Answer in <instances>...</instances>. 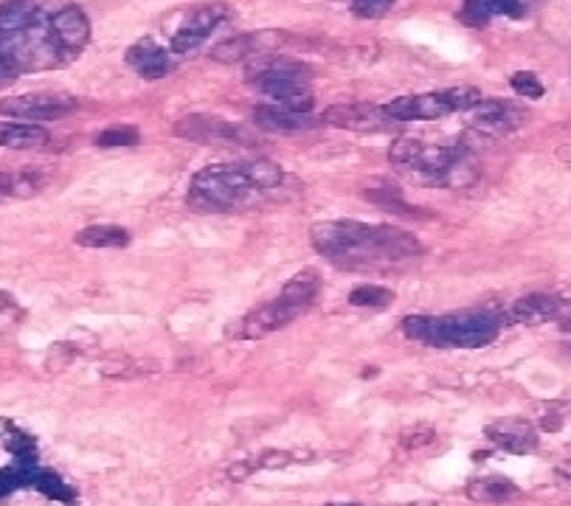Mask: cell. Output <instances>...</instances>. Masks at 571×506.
Instances as JSON below:
<instances>
[{
  "instance_id": "ba28073f",
  "label": "cell",
  "mask_w": 571,
  "mask_h": 506,
  "mask_svg": "<svg viewBox=\"0 0 571 506\" xmlns=\"http://www.w3.org/2000/svg\"><path fill=\"white\" fill-rule=\"evenodd\" d=\"M79 102L71 93H57V90H31V93H17L0 99V116L3 119H17L37 124V121H57L71 116Z\"/></svg>"
},
{
  "instance_id": "83f0119b",
  "label": "cell",
  "mask_w": 571,
  "mask_h": 506,
  "mask_svg": "<svg viewBox=\"0 0 571 506\" xmlns=\"http://www.w3.org/2000/svg\"><path fill=\"white\" fill-rule=\"evenodd\" d=\"M397 0H352V15L363 17V20H377L391 12Z\"/></svg>"
},
{
  "instance_id": "603a6c76",
  "label": "cell",
  "mask_w": 571,
  "mask_h": 506,
  "mask_svg": "<svg viewBox=\"0 0 571 506\" xmlns=\"http://www.w3.org/2000/svg\"><path fill=\"white\" fill-rule=\"evenodd\" d=\"M262 40H265V34H240V37H231L226 43L214 45L209 51V57L214 62H226V65L251 60L256 54H265Z\"/></svg>"
},
{
  "instance_id": "5bb4252c",
  "label": "cell",
  "mask_w": 571,
  "mask_h": 506,
  "mask_svg": "<svg viewBox=\"0 0 571 506\" xmlns=\"http://www.w3.org/2000/svg\"><path fill=\"white\" fill-rule=\"evenodd\" d=\"M127 65L136 71L141 79L155 82V79H164L172 71V54L155 43L152 37H144L127 48Z\"/></svg>"
},
{
  "instance_id": "d6986e66",
  "label": "cell",
  "mask_w": 571,
  "mask_h": 506,
  "mask_svg": "<svg viewBox=\"0 0 571 506\" xmlns=\"http://www.w3.org/2000/svg\"><path fill=\"white\" fill-rule=\"evenodd\" d=\"M51 141L46 127L29 121H0V147L3 149H37Z\"/></svg>"
},
{
  "instance_id": "277c9868",
  "label": "cell",
  "mask_w": 571,
  "mask_h": 506,
  "mask_svg": "<svg viewBox=\"0 0 571 506\" xmlns=\"http://www.w3.org/2000/svg\"><path fill=\"white\" fill-rule=\"evenodd\" d=\"M389 164L431 189H467L481 175L479 158L467 144H428L420 138H397L389 147Z\"/></svg>"
},
{
  "instance_id": "44dd1931",
  "label": "cell",
  "mask_w": 571,
  "mask_h": 506,
  "mask_svg": "<svg viewBox=\"0 0 571 506\" xmlns=\"http://www.w3.org/2000/svg\"><path fill=\"white\" fill-rule=\"evenodd\" d=\"M46 189V175L31 169L0 172V200H31Z\"/></svg>"
},
{
  "instance_id": "7402d4cb",
  "label": "cell",
  "mask_w": 571,
  "mask_h": 506,
  "mask_svg": "<svg viewBox=\"0 0 571 506\" xmlns=\"http://www.w3.org/2000/svg\"><path fill=\"white\" fill-rule=\"evenodd\" d=\"M76 245L93 251H119L130 245V234L121 225H88L76 234Z\"/></svg>"
},
{
  "instance_id": "484cf974",
  "label": "cell",
  "mask_w": 571,
  "mask_h": 506,
  "mask_svg": "<svg viewBox=\"0 0 571 506\" xmlns=\"http://www.w3.org/2000/svg\"><path fill=\"white\" fill-rule=\"evenodd\" d=\"M138 138H141V133H138L136 127H130V124H116V127H107V130H102V133L96 135V144L99 147H133V144H138Z\"/></svg>"
},
{
  "instance_id": "8992f818",
  "label": "cell",
  "mask_w": 571,
  "mask_h": 506,
  "mask_svg": "<svg viewBox=\"0 0 571 506\" xmlns=\"http://www.w3.org/2000/svg\"><path fill=\"white\" fill-rule=\"evenodd\" d=\"M245 79L262 96H271L276 107L296 110V113H310L313 110V102H316V96L310 90L313 71L304 62L265 51V54H256V57L248 60V76Z\"/></svg>"
},
{
  "instance_id": "7a4b0ae2",
  "label": "cell",
  "mask_w": 571,
  "mask_h": 506,
  "mask_svg": "<svg viewBox=\"0 0 571 506\" xmlns=\"http://www.w3.org/2000/svg\"><path fill=\"white\" fill-rule=\"evenodd\" d=\"M316 253L346 270L389 268L420 256L422 245L414 234L394 225H372L358 220H330L310 228Z\"/></svg>"
},
{
  "instance_id": "8fae6325",
  "label": "cell",
  "mask_w": 571,
  "mask_h": 506,
  "mask_svg": "<svg viewBox=\"0 0 571 506\" xmlns=\"http://www.w3.org/2000/svg\"><path fill=\"white\" fill-rule=\"evenodd\" d=\"M172 133L192 144H251L242 127L226 119H217V116H200V113L183 116L172 127Z\"/></svg>"
},
{
  "instance_id": "9a60e30c",
  "label": "cell",
  "mask_w": 571,
  "mask_h": 506,
  "mask_svg": "<svg viewBox=\"0 0 571 506\" xmlns=\"http://www.w3.org/2000/svg\"><path fill=\"white\" fill-rule=\"evenodd\" d=\"M526 15L524 0H465L459 20L470 29H487L496 17L521 20Z\"/></svg>"
},
{
  "instance_id": "30bf717a",
  "label": "cell",
  "mask_w": 571,
  "mask_h": 506,
  "mask_svg": "<svg viewBox=\"0 0 571 506\" xmlns=\"http://www.w3.org/2000/svg\"><path fill=\"white\" fill-rule=\"evenodd\" d=\"M301 313H307V310H301L293 298H287L285 293H279L273 301L259 304L256 310H251V313L242 318L240 338H248V341H262V338H268V335H273V332L285 329L287 324H293Z\"/></svg>"
},
{
  "instance_id": "5b68a950",
  "label": "cell",
  "mask_w": 571,
  "mask_h": 506,
  "mask_svg": "<svg viewBox=\"0 0 571 506\" xmlns=\"http://www.w3.org/2000/svg\"><path fill=\"white\" fill-rule=\"evenodd\" d=\"M501 315L487 310H459L448 315H408L403 332L411 341L439 349H481L501 335Z\"/></svg>"
},
{
  "instance_id": "d6a6232c",
  "label": "cell",
  "mask_w": 571,
  "mask_h": 506,
  "mask_svg": "<svg viewBox=\"0 0 571 506\" xmlns=\"http://www.w3.org/2000/svg\"><path fill=\"white\" fill-rule=\"evenodd\" d=\"M555 476H557V481H560V484H569L571 487V464H566V467H557Z\"/></svg>"
},
{
  "instance_id": "9c48e42d",
  "label": "cell",
  "mask_w": 571,
  "mask_h": 506,
  "mask_svg": "<svg viewBox=\"0 0 571 506\" xmlns=\"http://www.w3.org/2000/svg\"><path fill=\"white\" fill-rule=\"evenodd\" d=\"M228 15H231V9L226 3H203V6L189 9L181 17V23L175 26L172 37H169V54L186 57V54L197 51L214 31L226 23Z\"/></svg>"
},
{
  "instance_id": "3957f363",
  "label": "cell",
  "mask_w": 571,
  "mask_h": 506,
  "mask_svg": "<svg viewBox=\"0 0 571 506\" xmlns=\"http://www.w3.org/2000/svg\"><path fill=\"white\" fill-rule=\"evenodd\" d=\"M285 189V172L276 161H231L200 169L189 183V206L206 214L248 211L265 206Z\"/></svg>"
},
{
  "instance_id": "ac0fdd59",
  "label": "cell",
  "mask_w": 571,
  "mask_h": 506,
  "mask_svg": "<svg viewBox=\"0 0 571 506\" xmlns=\"http://www.w3.org/2000/svg\"><path fill=\"white\" fill-rule=\"evenodd\" d=\"M467 498L479 504H512L521 498V490L504 476H476L467 481Z\"/></svg>"
},
{
  "instance_id": "7c38bea8",
  "label": "cell",
  "mask_w": 571,
  "mask_h": 506,
  "mask_svg": "<svg viewBox=\"0 0 571 506\" xmlns=\"http://www.w3.org/2000/svg\"><path fill=\"white\" fill-rule=\"evenodd\" d=\"M484 436H487L490 445H496L498 450L512 453V456H529L541 445L538 428L529 419L521 417H501L496 422H490L484 428Z\"/></svg>"
},
{
  "instance_id": "ffe728a7",
  "label": "cell",
  "mask_w": 571,
  "mask_h": 506,
  "mask_svg": "<svg viewBox=\"0 0 571 506\" xmlns=\"http://www.w3.org/2000/svg\"><path fill=\"white\" fill-rule=\"evenodd\" d=\"M563 310V301L557 296H546V293H532V296L518 298L512 304L510 318L512 321H521V324H541L555 318Z\"/></svg>"
},
{
  "instance_id": "1f68e13d",
  "label": "cell",
  "mask_w": 571,
  "mask_h": 506,
  "mask_svg": "<svg viewBox=\"0 0 571 506\" xmlns=\"http://www.w3.org/2000/svg\"><path fill=\"white\" fill-rule=\"evenodd\" d=\"M12 79H15V74H12V68H9L6 62L0 60V88H6V85H9Z\"/></svg>"
},
{
  "instance_id": "f546056e",
  "label": "cell",
  "mask_w": 571,
  "mask_h": 506,
  "mask_svg": "<svg viewBox=\"0 0 571 506\" xmlns=\"http://www.w3.org/2000/svg\"><path fill=\"white\" fill-rule=\"evenodd\" d=\"M434 428L431 425H417V428H411V431H403V445L411 450V447H422V445H431L434 442Z\"/></svg>"
},
{
  "instance_id": "52a82bcc",
  "label": "cell",
  "mask_w": 571,
  "mask_h": 506,
  "mask_svg": "<svg viewBox=\"0 0 571 506\" xmlns=\"http://www.w3.org/2000/svg\"><path fill=\"white\" fill-rule=\"evenodd\" d=\"M484 99L479 88L456 85V88L428 90V93H411L400 96L389 105H383V113L391 121H436L451 116V113H467Z\"/></svg>"
},
{
  "instance_id": "6da1fadb",
  "label": "cell",
  "mask_w": 571,
  "mask_h": 506,
  "mask_svg": "<svg viewBox=\"0 0 571 506\" xmlns=\"http://www.w3.org/2000/svg\"><path fill=\"white\" fill-rule=\"evenodd\" d=\"M91 34V17L71 0H0V60L12 74L71 65Z\"/></svg>"
},
{
  "instance_id": "f1b7e54d",
  "label": "cell",
  "mask_w": 571,
  "mask_h": 506,
  "mask_svg": "<svg viewBox=\"0 0 571 506\" xmlns=\"http://www.w3.org/2000/svg\"><path fill=\"white\" fill-rule=\"evenodd\" d=\"M17 321H23V310L17 307V301L9 293L0 290V332L15 327Z\"/></svg>"
},
{
  "instance_id": "cb8c5ba5",
  "label": "cell",
  "mask_w": 571,
  "mask_h": 506,
  "mask_svg": "<svg viewBox=\"0 0 571 506\" xmlns=\"http://www.w3.org/2000/svg\"><path fill=\"white\" fill-rule=\"evenodd\" d=\"M535 428L555 439L571 442V402H543Z\"/></svg>"
},
{
  "instance_id": "2e32d148",
  "label": "cell",
  "mask_w": 571,
  "mask_h": 506,
  "mask_svg": "<svg viewBox=\"0 0 571 506\" xmlns=\"http://www.w3.org/2000/svg\"><path fill=\"white\" fill-rule=\"evenodd\" d=\"M386 113L383 107L372 105H332L321 113V124H332V127H344V130H380L386 124Z\"/></svg>"
},
{
  "instance_id": "4dcf8cb0",
  "label": "cell",
  "mask_w": 571,
  "mask_h": 506,
  "mask_svg": "<svg viewBox=\"0 0 571 506\" xmlns=\"http://www.w3.org/2000/svg\"><path fill=\"white\" fill-rule=\"evenodd\" d=\"M290 462H293V456H290V453H282V450L262 453V459H259L262 467H285V464H290Z\"/></svg>"
},
{
  "instance_id": "4fadbf2b",
  "label": "cell",
  "mask_w": 571,
  "mask_h": 506,
  "mask_svg": "<svg viewBox=\"0 0 571 506\" xmlns=\"http://www.w3.org/2000/svg\"><path fill=\"white\" fill-rule=\"evenodd\" d=\"M467 119H470L476 133L498 138V135L518 130L524 124L526 110L512 105V102H501V99H481L479 105L467 110Z\"/></svg>"
},
{
  "instance_id": "e0dca14e",
  "label": "cell",
  "mask_w": 571,
  "mask_h": 506,
  "mask_svg": "<svg viewBox=\"0 0 571 506\" xmlns=\"http://www.w3.org/2000/svg\"><path fill=\"white\" fill-rule=\"evenodd\" d=\"M256 127L271 130V133H299V130H310L316 127L318 119H313L310 113H296V110H285V107H256L254 110Z\"/></svg>"
},
{
  "instance_id": "d4e9b609",
  "label": "cell",
  "mask_w": 571,
  "mask_h": 506,
  "mask_svg": "<svg viewBox=\"0 0 571 506\" xmlns=\"http://www.w3.org/2000/svg\"><path fill=\"white\" fill-rule=\"evenodd\" d=\"M391 301H394V293L380 284H361L349 293L352 307H389Z\"/></svg>"
},
{
  "instance_id": "4316f807",
  "label": "cell",
  "mask_w": 571,
  "mask_h": 506,
  "mask_svg": "<svg viewBox=\"0 0 571 506\" xmlns=\"http://www.w3.org/2000/svg\"><path fill=\"white\" fill-rule=\"evenodd\" d=\"M510 88L515 90L518 96H524V99H541L543 93H546L543 82L532 74V71H518V74H512Z\"/></svg>"
}]
</instances>
